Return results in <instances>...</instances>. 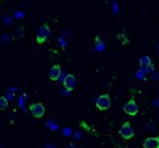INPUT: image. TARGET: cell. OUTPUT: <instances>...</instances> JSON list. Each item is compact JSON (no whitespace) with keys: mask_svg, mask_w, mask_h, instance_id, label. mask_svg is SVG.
<instances>
[{"mask_svg":"<svg viewBox=\"0 0 159 148\" xmlns=\"http://www.w3.org/2000/svg\"><path fill=\"white\" fill-rule=\"evenodd\" d=\"M8 105H9L8 99L2 95V97H0V110H5L8 108Z\"/></svg>","mask_w":159,"mask_h":148,"instance_id":"10","label":"cell"},{"mask_svg":"<svg viewBox=\"0 0 159 148\" xmlns=\"http://www.w3.org/2000/svg\"><path fill=\"white\" fill-rule=\"evenodd\" d=\"M60 76H61V68H60V65H58V64L53 65V67L50 68V72H49V78H50V81L57 82V81L60 78Z\"/></svg>","mask_w":159,"mask_h":148,"instance_id":"7","label":"cell"},{"mask_svg":"<svg viewBox=\"0 0 159 148\" xmlns=\"http://www.w3.org/2000/svg\"><path fill=\"white\" fill-rule=\"evenodd\" d=\"M50 35V28L48 24H43L40 28L38 30V34H36V42L38 44H43L47 39L48 36Z\"/></svg>","mask_w":159,"mask_h":148,"instance_id":"2","label":"cell"},{"mask_svg":"<svg viewBox=\"0 0 159 148\" xmlns=\"http://www.w3.org/2000/svg\"><path fill=\"white\" fill-rule=\"evenodd\" d=\"M124 112L128 114V116H135L138 113V110H139V107L138 104L135 103V100L132 98L130 100H128L125 104H124Z\"/></svg>","mask_w":159,"mask_h":148,"instance_id":"5","label":"cell"},{"mask_svg":"<svg viewBox=\"0 0 159 148\" xmlns=\"http://www.w3.org/2000/svg\"><path fill=\"white\" fill-rule=\"evenodd\" d=\"M29 110L34 118H42L45 114V107L42 103H33L29 105Z\"/></svg>","mask_w":159,"mask_h":148,"instance_id":"3","label":"cell"},{"mask_svg":"<svg viewBox=\"0 0 159 148\" xmlns=\"http://www.w3.org/2000/svg\"><path fill=\"white\" fill-rule=\"evenodd\" d=\"M119 134H120L124 139H132L134 137V129L132 128V126H130L129 122H125L120 127V129H119Z\"/></svg>","mask_w":159,"mask_h":148,"instance_id":"4","label":"cell"},{"mask_svg":"<svg viewBox=\"0 0 159 148\" xmlns=\"http://www.w3.org/2000/svg\"><path fill=\"white\" fill-rule=\"evenodd\" d=\"M118 39H119V42H120L122 44H128L129 43V40H128V38H127V36L124 35V34H118Z\"/></svg>","mask_w":159,"mask_h":148,"instance_id":"11","label":"cell"},{"mask_svg":"<svg viewBox=\"0 0 159 148\" xmlns=\"http://www.w3.org/2000/svg\"><path fill=\"white\" fill-rule=\"evenodd\" d=\"M139 64L142 68H147L149 65H152V60H150V57L149 55H144V57H140L139 58Z\"/></svg>","mask_w":159,"mask_h":148,"instance_id":"9","label":"cell"},{"mask_svg":"<svg viewBox=\"0 0 159 148\" xmlns=\"http://www.w3.org/2000/svg\"><path fill=\"white\" fill-rule=\"evenodd\" d=\"M63 84H64V88L68 92L74 90L75 87H76V78H75L74 74H68V76L64 78V81H63Z\"/></svg>","mask_w":159,"mask_h":148,"instance_id":"6","label":"cell"},{"mask_svg":"<svg viewBox=\"0 0 159 148\" xmlns=\"http://www.w3.org/2000/svg\"><path fill=\"white\" fill-rule=\"evenodd\" d=\"M66 148H79V147H78L76 144H74V143H70V144H69Z\"/></svg>","mask_w":159,"mask_h":148,"instance_id":"12","label":"cell"},{"mask_svg":"<svg viewBox=\"0 0 159 148\" xmlns=\"http://www.w3.org/2000/svg\"><path fill=\"white\" fill-rule=\"evenodd\" d=\"M110 105H111V100H110L109 94H102L95 100V107L99 110H107L110 108Z\"/></svg>","mask_w":159,"mask_h":148,"instance_id":"1","label":"cell"},{"mask_svg":"<svg viewBox=\"0 0 159 148\" xmlns=\"http://www.w3.org/2000/svg\"><path fill=\"white\" fill-rule=\"evenodd\" d=\"M144 148H159V137H148L143 142Z\"/></svg>","mask_w":159,"mask_h":148,"instance_id":"8","label":"cell"}]
</instances>
